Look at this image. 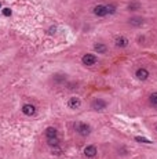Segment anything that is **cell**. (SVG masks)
Returning a JSON list of instances; mask_svg holds the SVG:
<instances>
[{
  "label": "cell",
  "mask_w": 157,
  "mask_h": 159,
  "mask_svg": "<svg viewBox=\"0 0 157 159\" xmlns=\"http://www.w3.org/2000/svg\"><path fill=\"white\" fill-rule=\"evenodd\" d=\"M76 131H77L79 134H81V136H88V134L91 133V127L87 125V123L80 122L76 125Z\"/></svg>",
  "instance_id": "6da1fadb"
},
{
  "label": "cell",
  "mask_w": 157,
  "mask_h": 159,
  "mask_svg": "<svg viewBox=\"0 0 157 159\" xmlns=\"http://www.w3.org/2000/svg\"><path fill=\"white\" fill-rule=\"evenodd\" d=\"M91 108H93L94 111H103L106 108V102L103 101L102 98H95L91 102Z\"/></svg>",
  "instance_id": "7a4b0ae2"
},
{
  "label": "cell",
  "mask_w": 157,
  "mask_h": 159,
  "mask_svg": "<svg viewBox=\"0 0 157 159\" xmlns=\"http://www.w3.org/2000/svg\"><path fill=\"white\" fill-rule=\"evenodd\" d=\"M22 112L26 115V116H32V115L36 114V107L33 104H25L22 107Z\"/></svg>",
  "instance_id": "3957f363"
},
{
  "label": "cell",
  "mask_w": 157,
  "mask_h": 159,
  "mask_svg": "<svg viewBox=\"0 0 157 159\" xmlns=\"http://www.w3.org/2000/svg\"><path fill=\"white\" fill-rule=\"evenodd\" d=\"M95 62H97V57L94 54H85L84 57H83V64L87 65V67L94 65Z\"/></svg>",
  "instance_id": "277c9868"
},
{
  "label": "cell",
  "mask_w": 157,
  "mask_h": 159,
  "mask_svg": "<svg viewBox=\"0 0 157 159\" xmlns=\"http://www.w3.org/2000/svg\"><path fill=\"white\" fill-rule=\"evenodd\" d=\"M94 14H95L97 17H105L108 15V10H106V6H97V7H94Z\"/></svg>",
  "instance_id": "5b68a950"
},
{
  "label": "cell",
  "mask_w": 157,
  "mask_h": 159,
  "mask_svg": "<svg viewBox=\"0 0 157 159\" xmlns=\"http://www.w3.org/2000/svg\"><path fill=\"white\" fill-rule=\"evenodd\" d=\"M80 105H81V101H80V98H77V97H72L68 101V107L70 110H77V108H80Z\"/></svg>",
  "instance_id": "8992f818"
},
{
  "label": "cell",
  "mask_w": 157,
  "mask_h": 159,
  "mask_svg": "<svg viewBox=\"0 0 157 159\" xmlns=\"http://www.w3.org/2000/svg\"><path fill=\"white\" fill-rule=\"evenodd\" d=\"M135 76H137L139 80H146V79L149 78V72H147V69H145V68H139L137 71V73H135Z\"/></svg>",
  "instance_id": "52a82bcc"
},
{
  "label": "cell",
  "mask_w": 157,
  "mask_h": 159,
  "mask_svg": "<svg viewBox=\"0 0 157 159\" xmlns=\"http://www.w3.org/2000/svg\"><path fill=\"white\" fill-rule=\"evenodd\" d=\"M84 155L87 158H94L97 155V148L94 145H88V147H85V149H84Z\"/></svg>",
  "instance_id": "ba28073f"
},
{
  "label": "cell",
  "mask_w": 157,
  "mask_h": 159,
  "mask_svg": "<svg viewBox=\"0 0 157 159\" xmlns=\"http://www.w3.org/2000/svg\"><path fill=\"white\" fill-rule=\"evenodd\" d=\"M114 45H116V47H120V49H124V47H127V45H128V39L127 37H117L116 42H114Z\"/></svg>",
  "instance_id": "9c48e42d"
},
{
  "label": "cell",
  "mask_w": 157,
  "mask_h": 159,
  "mask_svg": "<svg viewBox=\"0 0 157 159\" xmlns=\"http://www.w3.org/2000/svg\"><path fill=\"white\" fill-rule=\"evenodd\" d=\"M94 50H95L97 53H99V54H105V53L108 51V47L103 45V43H97V45L94 46Z\"/></svg>",
  "instance_id": "30bf717a"
},
{
  "label": "cell",
  "mask_w": 157,
  "mask_h": 159,
  "mask_svg": "<svg viewBox=\"0 0 157 159\" xmlns=\"http://www.w3.org/2000/svg\"><path fill=\"white\" fill-rule=\"evenodd\" d=\"M57 134H58V131H57V129H55V127H48V129L46 130V136H47V138L57 137Z\"/></svg>",
  "instance_id": "8fae6325"
},
{
  "label": "cell",
  "mask_w": 157,
  "mask_h": 159,
  "mask_svg": "<svg viewBox=\"0 0 157 159\" xmlns=\"http://www.w3.org/2000/svg\"><path fill=\"white\" fill-rule=\"evenodd\" d=\"M59 143H61V141H59L57 137L48 138V145H50V147H52V148H57V147H59Z\"/></svg>",
  "instance_id": "7c38bea8"
},
{
  "label": "cell",
  "mask_w": 157,
  "mask_h": 159,
  "mask_svg": "<svg viewBox=\"0 0 157 159\" xmlns=\"http://www.w3.org/2000/svg\"><path fill=\"white\" fill-rule=\"evenodd\" d=\"M149 101H150V104H152V105H155V107H157V93L150 94Z\"/></svg>",
  "instance_id": "4fadbf2b"
},
{
  "label": "cell",
  "mask_w": 157,
  "mask_h": 159,
  "mask_svg": "<svg viewBox=\"0 0 157 159\" xmlns=\"http://www.w3.org/2000/svg\"><path fill=\"white\" fill-rule=\"evenodd\" d=\"M135 141H138V143H143V144H150L152 141L150 140H147V138H145V137H135Z\"/></svg>",
  "instance_id": "5bb4252c"
},
{
  "label": "cell",
  "mask_w": 157,
  "mask_h": 159,
  "mask_svg": "<svg viewBox=\"0 0 157 159\" xmlns=\"http://www.w3.org/2000/svg\"><path fill=\"white\" fill-rule=\"evenodd\" d=\"M130 24H131V25H141V24H142V18H131Z\"/></svg>",
  "instance_id": "9a60e30c"
},
{
  "label": "cell",
  "mask_w": 157,
  "mask_h": 159,
  "mask_svg": "<svg viewBox=\"0 0 157 159\" xmlns=\"http://www.w3.org/2000/svg\"><path fill=\"white\" fill-rule=\"evenodd\" d=\"M106 10H108V14H113L114 11H116V7H114L113 4H108L106 6Z\"/></svg>",
  "instance_id": "2e32d148"
},
{
  "label": "cell",
  "mask_w": 157,
  "mask_h": 159,
  "mask_svg": "<svg viewBox=\"0 0 157 159\" xmlns=\"http://www.w3.org/2000/svg\"><path fill=\"white\" fill-rule=\"evenodd\" d=\"M138 7H139L138 3H137V2H132L131 4H130V7H128V8H130V10H134V8H138Z\"/></svg>",
  "instance_id": "e0dca14e"
},
{
  "label": "cell",
  "mask_w": 157,
  "mask_h": 159,
  "mask_svg": "<svg viewBox=\"0 0 157 159\" xmlns=\"http://www.w3.org/2000/svg\"><path fill=\"white\" fill-rule=\"evenodd\" d=\"M3 14H4V17H10L11 15V10L10 8H4V10H3Z\"/></svg>",
  "instance_id": "ac0fdd59"
},
{
  "label": "cell",
  "mask_w": 157,
  "mask_h": 159,
  "mask_svg": "<svg viewBox=\"0 0 157 159\" xmlns=\"http://www.w3.org/2000/svg\"><path fill=\"white\" fill-rule=\"evenodd\" d=\"M0 7H2V4H0Z\"/></svg>",
  "instance_id": "d6986e66"
}]
</instances>
